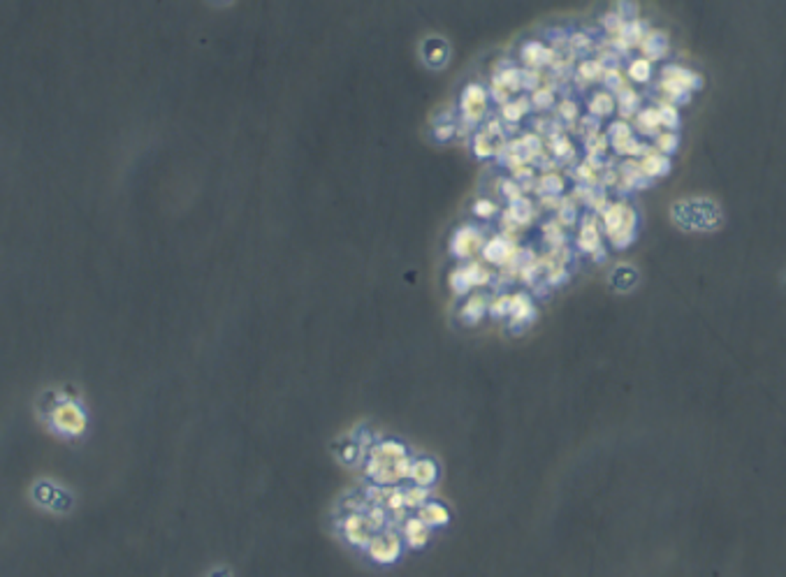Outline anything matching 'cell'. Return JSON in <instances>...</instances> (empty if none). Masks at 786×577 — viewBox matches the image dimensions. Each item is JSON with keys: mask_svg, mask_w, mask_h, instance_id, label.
Here are the masks:
<instances>
[{"mask_svg": "<svg viewBox=\"0 0 786 577\" xmlns=\"http://www.w3.org/2000/svg\"><path fill=\"white\" fill-rule=\"evenodd\" d=\"M501 121L503 126H520V121L526 117V114L531 112V103H529V96H520L515 100H510L508 105L501 107Z\"/></svg>", "mask_w": 786, "mask_h": 577, "instance_id": "23", "label": "cell"}, {"mask_svg": "<svg viewBox=\"0 0 786 577\" xmlns=\"http://www.w3.org/2000/svg\"><path fill=\"white\" fill-rule=\"evenodd\" d=\"M429 496H431V492H429V489H424V487H415V485L403 487V508H406L408 513H410V510H415V513H417V510H420L424 503L431 501Z\"/></svg>", "mask_w": 786, "mask_h": 577, "instance_id": "32", "label": "cell"}, {"mask_svg": "<svg viewBox=\"0 0 786 577\" xmlns=\"http://www.w3.org/2000/svg\"><path fill=\"white\" fill-rule=\"evenodd\" d=\"M677 110L673 105H663V107H659V123L661 126H666V128H675L677 126Z\"/></svg>", "mask_w": 786, "mask_h": 577, "instance_id": "49", "label": "cell"}, {"mask_svg": "<svg viewBox=\"0 0 786 577\" xmlns=\"http://www.w3.org/2000/svg\"><path fill=\"white\" fill-rule=\"evenodd\" d=\"M499 195H501L503 200H506V204H513V202L524 197L520 183L513 181V179H501V181H499Z\"/></svg>", "mask_w": 786, "mask_h": 577, "instance_id": "43", "label": "cell"}, {"mask_svg": "<svg viewBox=\"0 0 786 577\" xmlns=\"http://www.w3.org/2000/svg\"><path fill=\"white\" fill-rule=\"evenodd\" d=\"M656 147H659L663 153H670V151L677 149V137L673 133H663L656 137Z\"/></svg>", "mask_w": 786, "mask_h": 577, "instance_id": "51", "label": "cell"}, {"mask_svg": "<svg viewBox=\"0 0 786 577\" xmlns=\"http://www.w3.org/2000/svg\"><path fill=\"white\" fill-rule=\"evenodd\" d=\"M341 536L350 547L366 550L369 540L376 536V529L371 526L364 513H348L341 519Z\"/></svg>", "mask_w": 786, "mask_h": 577, "instance_id": "7", "label": "cell"}, {"mask_svg": "<svg viewBox=\"0 0 786 577\" xmlns=\"http://www.w3.org/2000/svg\"><path fill=\"white\" fill-rule=\"evenodd\" d=\"M443 123H457V121H455V114H452V110H443V112L436 117L434 126H443Z\"/></svg>", "mask_w": 786, "mask_h": 577, "instance_id": "53", "label": "cell"}, {"mask_svg": "<svg viewBox=\"0 0 786 577\" xmlns=\"http://www.w3.org/2000/svg\"><path fill=\"white\" fill-rule=\"evenodd\" d=\"M540 86H543V72L522 68V91H524V93H529V96H531V93H533V91H538Z\"/></svg>", "mask_w": 786, "mask_h": 577, "instance_id": "46", "label": "cell"}, {"mask_svg": "<svg viewBox=\"0 0 786 577\" xmlns=\"http://www.w3.org/2000/svg\"><path fill=\"white\" fill-rule=\"evenodd\" d=\"M636 126H638L640 133H645V135H656V130L661 128V123H659V110H654V107H647V110L638 112V117H636Z\"/></svg>", "mask_w": 786, "mask_h": 577, "instance_id": "35", "label": "cell"}, {"mask_svg": "<svg viewBox=\"0 0 786 577\" xmlns=\"http://www.w3.org/2000/svg\"><path fill=\"white\" fill-rule=\"evenodd\" d=\"M538 315V308L533 304L529 292H513V308H510V322L508 331L510 334H522L533 324Z\"/></svg>", "mask_w": 786, "mask_h": 577, "instance_id": "10", "label": "cell"}, {"mask_svg": "<svg viewBox=\"0 0 786 577\" xmlns=\"http://www.w3.org/2000/svg\"><path fill=\"white\" fill-rule=\"evenodd\" d=\"M492 75L499 79L501 86L510 93V96H515V93L522 91V68H517V65L510 63V65H506V68L494 70Z\"/></svg>", "mask_w": 786, "mask_h": 577, "instance_id": "27", "label": "cell"}, {"mask_svg": "<svg viewBox=\"0 0 786 577\" xmlns=\"http://www.w3.org/2000/svg\"><path fill=\"white\" fill-rule=\"evenodd\" d=\"M485 241H487L485 232H482L480 227L468 225V223H466V225L457 227L455 234H452V239H450V253H452V257L468 262V260H475V255H478L480 250H482V246H485Z\"/></svg>", "mask_w": 786, "mask_h": 577, "instance_id": "6", "label": "cell"}, {"mask_svg": "<svg viewBox=\"0 0 786 577\" xmlns=\"http://www.w3.org/2000/svg\"><path fill=\"white\" fill-rule=\"evenodd\" d=\"M591 47H594V40L589 38V33H585V31H575V33L568 35V52H571V56L591 52Z\"/></svg>", "mask_w": 786, "mask_h": 577, "instance_id": "40", "label": "cell"}, {"mask_svg": "<svg viewBox=\"0 0 786 577\" xmlns=\"http://www.w3.org/2000/svg\"><path fill=\"white\" fill-rule=\"evenodd\" d=\"M49 422H52L56 434L68 436V438L82 436L86 427H89L86 410L79 406L75 399H63L56 403V406L49 410Z\"/></svg>", "mask_w": 786, "mask_h": 577, "instance_id": "4", "label": "cell"}, {"mask_svg": "<svg viewBox=\"0 0 786 577\" xmlns=\"http://www.w3.org/2000/svg\"><path fill=\"white\" fill-rule=\"evenodd\" d=\"M471 151H473V156L475 158H480V160H487V158H492L494 156V151H496V144L489 140V137L482 133V130H478V133H473V140H471Z\"/></svg>", "mask_w": 786, "mask_h": 577, "instance_id": "33", "label": "cell"}, {"mask_svg": "<svg viewBox=\"0 0 786 577\" xmlns=\"http://www.w3.org/2000/svg\"><path fill=\"white\" fill-rule=\"evenodd\" d=\"M603 230L615 248H626L636 239V211L626 202H610L601 213Z\"/></svg>", "mask_w": 786, "mask_h": 577, "instance_id": "3", "label": "cell"}, {"mask_svg": "<svg viewBox=\"0 0 786 577\" xmlns=\"http://www.w3.org/2000/svg\"><path fill=\"white\" fill-rule=\"evenodd\" d=\"M487 306H489L487 294L471 292L464 301H461V306L457 311V320L464 324V327H475V324H480L482 318L487 315Z\"/></svg>", "mask_w": 786, "mask_h": 577, "instance_id": "13", "label": "cell"}, {"mask_svg": "<svg viewBox=\"0 0 786 577\" xmlns=\"http://www.w3.org/2000/svg\"><path fill=\"white\" fill-rule=\"evenodd\" d=\"M209 577H230V571H214Z\"/></svg>", "mask_w": 786, "mask_h": 577, "instance_id": "55", "label": "cell"}, {"mask_svg": "<svg viewBox=\"0 0 786 577\" xmlns=\"http://www.w3.org/2000/svg\"><path fill=\"white\" fill-rule=\"evenodd\" d=\"M399 536L403 540V547H408V550H422V547L429 543L431 529L417 515H408L399 526Z\"/></svg>", "mask_w": 786, "mask_h": 577, "instance_id": "12", "label": "cell"}, {"mask_svg": "<svg viewBox=\"0 0 786 577\" xmlns=\"http://www.w3.org/2000/svg\"><path fill=\"white\" fill-rule=\"evenodd\" d=\"M33 501L42 508L52 510V513H70L72 503H75L66 489L56 487L47 480H42L33 487Z\"/></svg>", "mask_w": 786, "mask_h": 577, "instance_id": "8", "label": "cell"}, {"mask_svg": "<svg viewBox=\"0 0 786 577\" xmlns=\"http://www.w3.org/2000/svg\"><path fill=\"white\" fill-rule=\"evenodd\" d=\"M545 151L557 163H575V147L568 135H554L545 140Z\"/></svg>", "mask_w": 786, "mask_h": 577, "instance_id": "19", "label": "cell"}, {"mask_svg": "<svg viewBox=\"0 0 786 577\" xmlns=\"http://www.w3.org/2000/svg\"><path fill=\"white\" fill-rule=\"evenodd\" d=\"M557 59L559 54L550 45H545L543 40H526L520 47V63L526 70L543 72V68H552V63Z\"/></svg>", "mask_w": 786, "mask_h": 577, "instance_id": "9", "label": "cell"}, {"mask_svg": "<svg viewBox=\"0 0 786 577\" xmlns=\"http://www.w3.org/2000/svg\"><path fill=\"white\" fill-rule=\"evenodd\" d=\"M564 190H566L564 174H559V172H545V174H538L533 195H536V197H550V195L561 197Z\"/></svg>", "mask_w": 786, "mask_h": 577, "instance_id": "18", "label": "cell"}, {"mask_svg": "<svg viewBox=\"0 0 786 577\" xmlns=\"http://www.w3.org/2000/svg\"><path fill=\"white\" fill-rule=\"evenodd\" d=\"M561 197H564V195H561ZM561 197H554V195H550V197H538V204H540V209H543V211H554V213H557V209L561 207Z\"/></svg>", "mask_w": 786, "mask_h": 577, "instance_id": "52", "label": "cell"}, {"mask_svg": "<svg viewBox=\"0 0 786 577\" xmlns=\"http://www.w3.org/2000/svg\"><path fill=\"white\" fill-rule=\"evenodd\" d=\"M540 232H543V241L547 243V246H550V250L566 246V232H564V227H561L554 218L545 220L543 225H540Z\"/></svg>", "mask_w": 786, "mask_h": 577, "instance_id": "31", "label": "cell"}, {"mask_svg": "<svg viewBox=\"0 0 786 577\" xmlns=\"http://www.w3.org/2000/svg\"><path fill=\"white\" fill-rule=\"evenodd\" d=\"M554 220H557L561 227H573L575 223L580 220V207L571 195L561 197V207L557 209V213H554Z\"/></svg>", "mask_w": 786, "mask_h": 577, "instance_id": "28", "label": "cell"}, {"mask_svg": "<svg viewBox=\"0 0 786 577\" xmlns=\"http://www.w3.org/2000/svg\"><path fill=\"white\" fill-rule=\"evenodd\" d=\"M366 557H369L373 564L378 566H390V564H396V561L401 559V552H403V540L399 536V531L394 529H385L376 533L369 545H366Z\"/></svg>", "mask_w": 786, "mask_h": 577, "instance_id": "5", "label": "cell"}, {"mask_svg": "<svg viewBox=\"0 0 786 577\" xmlns=\"http://www.w3.org/2000/svg\"><path fill=\"white\" fill-rule=\"evenodd\" d=\"M510 179H513V181H517V183H531V181H536L538 179V172H536V167H533V165H522V167H517L515 172H510Z\"/></svg>", "mask_w": 786, "mask_h": 577, "instance_id": "48", "label": "cell"}, {"mask_svg": "<svg viewBox=\"0 0 786 577\" xmlns=\"http://www.w3.org/2000/svg\"><path fill=\"white\" fill-rule=\"evenodd\" d=\"M508 216L510 220L515 223L517 227H529L533 220H536V216H538V209H536V202H533L531 197H520L517 202H513V204H506V211H503Z\"/></svg>", "mask_w": 786, "mask_h": 577, "instance_id": "17", "label": "cell"}, {"mask_svg": "<svg viewBox=\"0 0 786 577\" xmlns=\"http://www.w3.org/2000/svg\"><path fill=\"white\" fill-rule=\"evenodd\" d=\"M415 515L420 517L429 529H441V526L450 522V510L445 508L441 501H427Z\"/></svg>", "mask_w": 786, "mask_h": 577, "instance_id": "20", "label": "cell"}, {"mask_svg": "<svg viewBox=\"0 0 786 577\" xmlns=\"http://www.w3.org/2000/svg\"><path fill=\"white\" fill-rule=\"evenodd\" d=\"M448 285H450V290H452V294H455V297H464V299H466L468 294H471V290H473L461 267H457V269H452V271H450V276H448Z\"/></svg>", "mask_w": 786, "mask_h": 577, "instance_id": "36", "label": "cell"}, {"mask_svg": "<svg viewBox=\"0 0 786 577\" xmlns=\"http://www.w3.org/2000/svg\"><path fill=\"white\" fill-rule=\"evenodd\" d=\"M624 21L626 19H622V14L619 12H608V14H603V19H601V26H603V31H608L610 35H619V31H622V26H624Z\"/></svg>", "mask_w": 786, "mask_h": 577, "instance_id": "47", "label": "cell"}, {"mask_svg": "<svg viewBox=\"0 0 786 577\" xmlns=\"http://www.w3.org/2000/svg\"><path fill=\"white\" fill-rule=\"evenodd\" d=\"M545 285L550 287H559V285H566L568 280H571V271H568V267H554L552 271L545 273Z\"/></svg>", "mask_w": 786, "mask_h": 577, "instance_id": "45", "label": "cell"}, {"mask_svg": "<svg viewBox=\"0 0 786 577\" xmlns=\"http://www.w3.org/2000/svg\"><path fill=\"white\" fill-rule=\"evenodd\" d=\"M517 248H520V243H517V241L508 239V237H503V234H494V237H489V239L485 241V246H482L480 255H482V262H485V264H492V267H499V269H503V267H506L510 260H513V255L517 253Z\"/></svg>", "mask_w": 786, "mask_h": 577, "instance_id": "11", "label": "cell"}, {"mask_svg": "<svg viewBox=\"0 0 786 577\" xmlns=\"http://www.w3.org/2000/svg\"><path fill=\"white\" fill-rule=\"evenodd\" d=\"M615 110H617V103H615V96H612V93H608L605 89L591 93V98H589V103H587L589 117H594V119L601 121L603 117H610V114L615 112Z\"/></svg>", "mask_w": 786, "mask_h": 577, "instance_id": "21", "label": "cell"}, {"mask_svg": "<svg viewBox=\"0 0 786 577\" xmlns=\"http://www.w3.org/2000/svg\"><path fill=\"white\" fill-rule=\"evenodd\" d=\"M529 103H531V110L533 112H550L554 105H557V86L552 84H545L540 86L538 91H533L529 96Z\"/></svg>", "mask_w": 786, "mask_h": 577, "instance_id": "26", "label": "cell"}, {"mask_svg": "<svg viewBox=\"0 0 786 577\" xmlns=\"http://www.w3.org/2000/svg\"><path fill=\"white\" fill-rule=\"evenodd\" d=\"M650 72H652L650 61H645V59H636V61H631V65H629V77L636 84H645L647 79H650Z\"/></svg>", "mask_w": 786, "mask_h": 577, "instance_id": "44", "label": "cell"}, {"mask_svg": "<svg viewBox=\"0 0 786 577\" xmlns=\"http://www.w3.org/2000/svg\"><path fill=\"white\" fill-rule=\"evenodd\" d=\"M387 513L394 515L399 513V510H406L403 508V487H383V503H380Z\"/></svg>", "mask_w": 786, "mask_h": 577, "instance_id": "37", "label": "cell"}, {"mask_svg": "<svg viewBox=\"0 0 786 577\" xmlns=\"http://www.w3.org/2000/svg\"><path fill=\"white\" fill-rule=\"evenodd\" d=\"M557 114L566 126H573L580 119V105L571 98H561V103H557Z\"/></svg>", "mask_w": 786, "mask_h": 577, "instance_id": "39", "label": "cell"}, {"mask_svg": "<svg viewBox=\"0 0 786 577\" xmlns=\"http://www.w3.org/2000/svg\"><path fill=\"white\" fill-rule=\"evenodd\" d=\"M601 84L605 86V91H608V93H619V91H624V89H626L624 75H622V70H619V68H610V70H605V75H603V79H601Z\"/></svg>", "mask_w": 786, "mask_h": 577, "instance_id": "42", "label": "cell"}, {"mask_svg": "<svg viewBox=\"0 0 786 577\" xmlns=\"http://www.w3.org/2000/svg\"><path fill=\"white\" fill-rule=\"evenodd\" d=\"M461 269H464L471 287H485L492 283V278H494V271L489 269L482 260H468L466 264H461Z\"/></svg>", "mask_w": 786, "mask_h": 577, "instance_id": "24", "label": "cell"}, {"mask_svg": "<svg viewBox=\"0 0 786 577\" xmlns=\"http://www.w3.org/2000/svg\"><path fill=\"white\" fill-rule=\"evenodd\" d=\"M420 54H422V61L427 63L429 68L441 70L450 59V47H448V42L441 38H427L422 42Z\"/></svg>", "mask_w": 786, "mask_h": 577, "instance_id": "16", "label": "cell"}, {"mask_svg": "<svg viewBox=\"0 0 786 577\" xmlns=\"http://www.w3.org/2000/svg\"><path fill=\"white\" fill-rule=\"evenodd\" d=\"M471 211H473L475 218L492 220V218H496V216H499V204H496L494 200H489V197H478V200L473 202Z\"/></svg>", "mask_w": 786, "mask_h": 577, "instance_id": "38", "label": "cell"}, {"mask_svg": "<svg viewBox=\"0 0 786 577\" xmlns=\"http://www.w3.org/2000/svg\"><path fill=\"white\" fill-rule=\"evenodd\" d=\"M605 257H608V253H605V248H603V246H601V248H596L594 253H591V260H594L596 264L605 262Z\"/></svg>", "mask_w": 786, "mask_h": 577, "instance_id": "54", "label": "cell"}, {"mask_svg": "<svg viewBox=\"0 0 786 577\" xmlns=\"http://www.w3.org/2000/svg\"><path fill=\"white\" fill-rule=\"evenodd\" d=\"M640 49H643V54H645V61H656V59H661L663 54H666V49H668V40H666V35L663 33H659V31H650V33H645V38H643V42H640L638 45Z\"/></svg>", "mask_w": 786, "mask_h": 577, "instance_id": "25", "label": "cell"}, {"mask_svg": "<svg viewBox=\"0 0 786 577\" xmlns=\"http://www.w3.org/2000/svg\"><path fill=\"white\" fill-rule=\"evenodd\" d=\"M410 461L413 457L408 454L406 445L396 438H385L366 450L364 475L371 480V485L396 487L401 480H408Z\"/></svg>", "mask_w": 786, "mask_h": 577, "instance_id": "1", "label": "cell"}, {"mask_svg": "<svg viewBox=\"0 0 786 577\" xmlns=\"http://www.w3.org/2000/svg\"><path fill=\"white\" fill-rule=\"evenodd\" d=\"M438 464L434 459L429 457H417L410 461V471H408V480L410 485L415 487H424V489H431L436 485L438 480Z\"/></svg>", "mask_w": 786, "mask_h": 577, "instance_id": "14", "label": "cell"}, {"mask_svg": "<svg viewBox=\"0 0 786 577\" xmlns=\"http://www.w3.org/2000/svg\"><path fill=\"white\" fill-rule=\"evenodd\" d=\"M578 248L587 255L594 253L596 248H601V227H598V216L596 213L589 211L580 218Z\"/></svg>", "mask_w": 786, "mask_h": 577, "instance_id": "15", "label": "cell"}, {"mask_svg": "<svg viewBox=\"0 0 786 577\" xmlns=\"http://www.w3.org/2000/svg\"><path fill=\"white\" fill-rule=\"evenodd\" d=\"M510 308H513V294L510 292H499L496 297L489 299L487 306V315L492 320H503L510 318Z\"/></svg>", "mask_w": 786, "mask_h": 577, "instance_id": "30", "label": "cell"}, {"mask_svg": "<svg viewBox=\"0 0 786 577\" xmlns=\"http://www.w3.org/2000/svg\"><path fill=\"white\" fill-rule=\"evenodd\" d=\"M487 96H489V103H494V105H499V107L508 105L510 100H513V96H510V93H508L506 89H503L501 82H499V79H496L494 75H492V79H489Z\"/></svg>", "mask_w": 786, "mask_h": 577, "instance_id": "41", "label": "cell"}, {"mask_svg": "<svg viewBox=\"0 0 786 577\" xmlns=\"http://www.w3.org/2000/svg\"><path fill=\"white\" fill-rule=\"evenodd\" d=\"M489 105L487 89L478 82L466 84L459 93V121H457V137H468L478 133L482 121H485Z\"/></svg>", "mask_w": 786, "mask_h": 577, "instance_id": "2", "label": "cell"}, {"mask_svg": "<svg viewBox=\"0 0 786 577\" xmlns=\"http://www.w3.org/2000/svg\"><path fill=\"white\" fill-rule=\"evenodd\" d=\"M615 103H617V110L622 112V117H624V119H629L631 114L638 110L640 98H638V93L631 89V86H626L624 91H619V93H617Z\"/></svg>", "mask_w": 786, "mask_h": 577, "instance_id": "34", "label": "cell"}, {"mask_svg": "<svg viewBox=\"0 0 786 577\" xmlns=\"http://www.w3.org/2000/svg\"><path fill=\"white\" fill-rule=\"evenodd\" d=\"M638 167H640V172H643L647 179H654V177L666 174V172H668V160L663 156L652 153V151H650V153L643 156L638 160Z\"/></svg>", "mask_w": 786, "mask_h": 577, "instance_id": "29", "label": "cell"}, {"mask_svg": "<svg viewBox=\"0 0 786 577\" xmlns=\"http://www.w3.org/2000/svg\"><path fill=\"white\" fill-rule=\"evenodd\" d=\"M452 137H457V123H443V126H434V140L436 142H450Z\"/></svg>", "mask_w": 786, "mask_h": 577, "instance_id": "50", "label": "cell"}, {"mask_svg": "<svg viewBox=\"0 0 786 577\" xmlns=\"http://www.w3.org/2000/svg\"><path fill=\"white\" fill-rule=\"evenodd\" d=\"M603 75H605V68L598 63V59H585L575 68V84H578V89H587L585 84L601 82Z\"/></svg>", "mask_w": 786, "mask_h": 577, "instance_id": "22", "label": "cell"}]
</instances>
